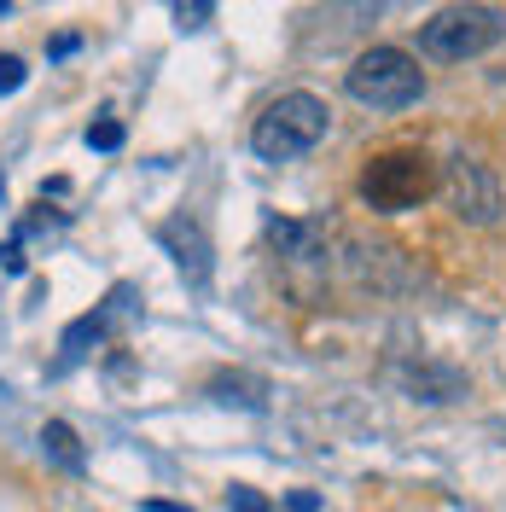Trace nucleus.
Returning <instances> with one entry per match:
<instances>
[{
    "mask_svg": "<svg viewBox=\"0 0 506 512\" xmlns=\"http://www.w3.org/2000/svg\"><path fill=\"white\" fill-rule=\"evenodd\" d=\"M332 134V105L320 94H280L251 128V152L262 163H291L303 152H315L320 140Z\"/></svg>",
    "mask_w": 506,
    "mask_h": 512,
    "instance_id": "nucleus-1",
    "label": "nucleus"
},
{
    "mask_svg": "<svg viewBox=\"0 0 506 512\" xmlns=\"http://www.w3.org/2000/svg\"><path fill=\"white\" fill-rule=\"evenodd\" d=\"M30 82V70H24V59L18 53H0V94H18Z\"/></svg>",
    "mask_w": 506,
    "mask_h": 512,
    "instance_id": "nucleus-8",
    "label": "nucleus"
},
{
    "mask_svg": "<svg viewBox=\"0 0 506 512\" xmlns=\"http://www.w3.org/2000/svg\"><path fill=\"white\" fill-rule=\"evenodd\" d=\"M501 12L495 6H443V12H431L425 24H419V53L437 64H466V59H483L489 47H501Z\"/></svg>",
    "mask_w": 506,
    "mask_h": 512,
    "instance_id": "nucleus-4",
    "label": "nucleus"
},
{
    "mask_svg": "<svg viewBox=\"0 0 506 512\" xmlns=\"http://www.w3.org/2000/svg\"><path fill=\"white\" fill-rule=\"evenodd\" d=\"M437 192L448 198V210H454L466 227H495V222L506 216V187H501V175H495L483 158H466V152L448 163L443 175H437Z\"/></svg>",
    "mask_w": 506,
    "mask_h": 512,
    "instance_id": "nucleus-5",
    "label": "nucleus"
},
{
    "mask_svg": "<svg viewBox=\"0 0 506 512\" xmlns=\"http://www.w3.org/2000/svg\"><path fill=\"white\" fill-rule=\"evenodd\" d=\"M227 507H233V512H274L256 489H245V483H233V489H227Z\"/></svg>",
    "mask_w": 506,
    "mask_h": 512,
    "instance_id": "nucleus-9",
    "label": "nucleus"
},
{
    "mask_svg": "<svg viewBox=\"0 0 506 512\" xmlns=\"http://www.w3.org/2000/svg\"><path fill=\"white\" fill-rule=\"evenodd\" d=\"M88 146H99V152H117V146H123V128H117V123H94V128H88Z\"/></svg>",
    "mask_w": 506,
    "mask_h": 512,
    "instance_id": "nucleus-10",
    "label": "nucleus"
},
{
    "mask_svg": "<svg viewBox=\"0 0 506 512\" xmlns=\"http://www.w3.org/2000/svg\"><path fill=\"white\" fill-rule=\"evenodd\" d=\"M41 448L59 460L64 472H82V443H76V431H70L64 419H47V425H41Z\"/></svg>",
    "mask_w": 506,
    "mask_h": 512,
    "instance_id": "nucleus-7",
    "label": "nucleus"
},
{
    "mask_svg": "<svg viewBox=\"0 0 506 512\" xmlns=\"http://www.w3.org/2000/svg\"><path fill=\"white\" fill-rule=\"evenodd\" d=\"M344 88L355 105H367V111H408L425 99V70L413 53L402 47H367L361 59L349 64Z\"/></svg>",
    "mask_w": 506,
    "mask_h": 512,
    "instance_id": "nucleus-2",
    "label": "nucleus"
},
{
    "mask_svg": "<svg viewBox=\"0 0 506 512\" xmlns=\"http://www.w3.org/2000/svg\"><path fill=\"white\" fill-rule=\"evenodd\" d=\"M163 245L175 251V262H181V274H187L192 286L210 280V245H204V227L198 222H169L163 227Z\"/></svg>",
    "mask_w": 506,
    "mask_h": 512,
    "instance_id": "nucleus-6",
    "label": "nucleus"
},
{
    "mask_svg": "<svg viewBox=\"0 0 506 512\" xmlns=\"http://www.w3.org/2000/svg\"><path fill=\"white\" fill-rule=\"evenodd\" d=\"M431 192H437V163L425 158L419 146L379 152V158H367V169H361V198H367V210H379V216L419 210Z\"/></svg>",
    "mask_w": 506,
    "mask_h": 512,
    "instance_id": "nucleus-3",
    "label": "nucleus"
}]
</instances>
